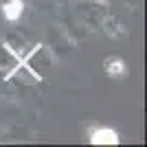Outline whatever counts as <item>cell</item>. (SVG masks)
Returning a JSON list of instances; mask_svg holds the SVG:
<instances>
[{"label": "cell", "mask_w": 147, "mask_h": 147, "mask_svg": "<svg viewBox=\"0 0 147 147\" xmlns=\"http://www.w3.org/2000/svg\"><path fill=\"white\" fill-rule=\"evenodd\" d=\"M92 143H97V145H101V143H117V134L114 132H110V129H99V132H94V136H92Z\"/></svg>", "instance_id": "6da1fadb"}, {"label": "cell", "mask_w": 147, "mask_h": 147, "mask_svg": "<svg viewBox=\"0 0 147 147\" xmlns=\"http://www.w3.org/2000/svg\"><path fill=\"white\" fill-rule=\"evenodd\" d=\"M5 13H7L9 20H16L20 13H22V2H20V0H9L5 5Z\"/></svg>", "instance_id": "7a4b0ae2"}]
</instances>
